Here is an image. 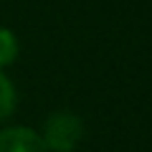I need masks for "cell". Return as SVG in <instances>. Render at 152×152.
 I'll return each mask as SVG.
<instances>
[{
  "label": "cell",
  "mask_w": 152,
  "mask_h": 152,
  "mask_svg": "<svg viewBox=\"0 0 152 152\" xmlns=\"http://www.w3.org/2000/svg\"><path fill=\"white\" fill-rule=\"evenodd\" d=\"M43 140L48 152H74L84 140V122L74 112H53L43 124Z\"/></svg>",
  "instance_id": "6da1fadb"
},
{
  "label": "cell",
  "mask_w": 152,
  "mask_h": 152,
  "mask_svg": "<svg viewBox=\"0 0 152 152\" xmlns=\"http://www.w3.org/2000/svg\"><path fill=\"white\" fill-rule=\"evenodd\" d=\"M0 152H48L38 132L31 127H8L0 132Z\"/></svg>",
  "instance_id": "7a4b0ae2"
},
{
  "label": "cell",
  "mask_w": 152,
  "mask_h": 152,
  "mask_svg": "<svg viewBox=\"0 0 152 152\" xmlns=\"http://www.w3.org/2000/svg\"><path fill=\"white\" fill-rule=\"evenodd\" d=\"M18 38L10 28H0V71L18 58Z\"/></svg>",
  "instance_id": "3957f363"
},
{
  "label": "cell",
  "mask_w": 152,
  "mask_h": 152,
  "mask_svg": "<svg viewBox=\"0 0 152 152\" xmlns=\"http://www.w3.org/2000/svg\"><path fill=\"white\" fill-rule=\"evenodd\" d=\"M15 109V89H13L10 79L0 71V122L8 119Z\"/></svg>",
  "instance_id": "277c9868"
}]
</instances>
